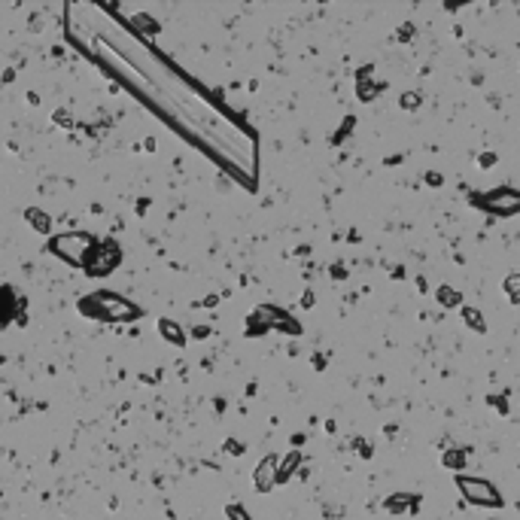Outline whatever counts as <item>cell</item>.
Returning <instances> with one entry per match:
<instances>
[{"instance_id":"6da1fadb","label":"cell","mask_w":520,"mask_h":520,"mask_svg":"<svg viewBox=\"0 0 520 520\" xmlns=\"http://www.w3.org/2000/svg\"><path fill=\"white\" fill-rule=\"evenodd\" d=\"M80 307L88 314V317L110 320V322H131V320L140 317V307L137 305H131V301L122 298V295H113L110 289L95 292V295H88V298H82Z\"/></svg>"},{"instance_id":"7a4b0ae2","label":"cell","mask_w":520,"mask_h":520,"mask_svg":"<svg viewBox=\"0 0 520 520\" xmlns=\"http://www.w3.org/2000/svg\"><path fill=\"white\" fill-rule=\"evenodd\" d=\"M95 237L91 235H82V231H73V235H58L52 237V244H49V250L55 252V256H61L64 262H70L73 268H86L88 262V252L95 250Z\"/></svg>"},{"instance_id":"3957f363","label":"cell","mask_w":520,"mask_h":520,"mask_svg":"<svg viewBox=\"0 0 520 520\" xmlns=\"http://www.w3.org/2000/svg\"><path fill=\"white\" fill-rule=\"evenodd\" d=\"M456 487L462 490V496L472 505H484V508H499L502 505V496L490 481L484 477H456Z\"/></svg>"},{"instance_id":"277c9868","label":"cell","mask_w":520,"mask_h":520,"mask_svg":"<svg viewBox=\"0 0 520 520\" xmlns=\"http://www.w3.org/2000/svg\"><path fill=\"white\" fill-rule=\"evenodd\" d=\"M119 262H122V250H119V244L116 241H104V244H95V250L88 252L86 271L91 274V277H107Z\"/></svg>"},{"instance_id":"5b68a950","label":"cell","mask_w":520,"mask_h":520,"mask_svg":"<svg viewBox=\"0 0 520 520\" xmlns=\"http://www.w3.org/2000/svg\"><path fill=\"white\" fill-rule=\"evenodd\" d=\"M477 204H481L487 213L511 216V213H517V210H520V192H511V189H499V192L484 195V198L477 201Z\"/></svg>"},{"instance_id":"8992f818","label":"cell","mask_w":520,"mask_h":520,"mask_svg":"<svg viewBox=\"0 0 520 520\" xmlns=\"http://www.w3.org/2000/svg\"><path fill=\"white\" fill-rule=\"evenodd\" d=\"M277 472H280V462L277 456H265L262 462L256 466V472H252V484H256V490H271L277 487Z\"/></svg>"},{"instance_id":"52a82bcc","label":"cell","mask_w":520,"mask_h":520,"mask_svg":"<svg viewBox=\"0 0 520 520\" xmlns=\"http://www.w3.org/2000/svg\"><path fill=\"white\" fill-rule=\"evenodd\" d=\"M414 508H417V496L399 493V496L386 499V511H392V515H407V511H414Z\"/></svg>"},{"instance_id":"ba28073f","label":"cell","mask_w":520,"mask_h":520,"mask_svg":"<svg viewBox=\"0 0 520 520\" xmlns=\"http://www.w3.org/2000/svg\"><path fill=\"white\" fill-rule=\"evenodd\" d=\"M158 332L165 335L171 344H186V335H182V329L177 326V322H171V320H161L158 322Z\"/></svg>"},{"instance_id":"9c48e42d","label":"cell","mask_w":520,"mask_h":520,"mask_svg":"<svg viewBox=\"0 0 520 520\" xmlns=\"http://www.w3.org/2000/svg\"><path fill=\"white\" fill-rule=\"evenodd\" d=\"M441 466L453 469V472L466 469V451H445V456H441Z\"/></svg>"},{"instance_id":"30bf717a","label":"cell","mask_w":520,"mask_h":520,"mask_svg":"<svg viewBox=\"0 0 520 520\" xmlns=\"http://www.w3.org/2000/svg\"><path fill=\"white\" fill-rule=\"evenodd\" d=\"M462 320H466V326H469V329H475L477 335L487 332V326H484L481 311H477V307H466V311H462Z\"/></svg>"},{"instance_id":"8fae6325","label":"cell","mask_w":520,"mask_h":520,"mask_svg":"<svg viewBox=\"0 0 520 520\" xmlns=\"http://www.w3.org/2000/svg\"><path fill=\"white\" fill-rule=\"evenodd\" d=\"M298 460H301V456L298 453H289V456H286V460L283 462H280V472H277V484H283L286 481V477H289L292 472H295V466H298Z\"/></svg>"},{"instance_id":"7c38bea8","label":"cell","mask_w":520,"mask_h":520,"mask_svg":"<svg viewBox=\"0 0 520 520\" xmlns=\"http://www.w3.org/2000/svg\"><path fill=\"white\" fill-rule=\"evenodd\" d=\"M438 301H441V307H456V305H460V292L451 289V286H441V289H438Z\"/></svg>"},{"instance_id":"4fadbf2b","label":"cell","mask_w":520,"mask_h":520,"mask_svg":"<svg viewBox=\"0 0 520 520\" xmlns=\"http://www.w3.org/2000/svg\"><path fill=\"white\" fill-rule=\"evenodd\" d=\"M505 292H508V298L520 305V274H511L508 280H505Z\"/></svg>"},{"instance_id":"5bb4252c","label":"cell","mask_w":520,"mask_h":520,"mask_svg":"<svg viewBox=\"0 0 520 520\" xmlns=\"http://www.w3.org/2000/svg\"><path fill=\"white\" fill-rule=\"evenodd\" d=\"M27 216H31V226L37 231H49V216L40 213V210H27Z\"/></svg>"},{"instance_id":"9a60e30c","label":"cell","mask_w":520,"mask_h":520,"mask_svg":"<svg viewBox=\"0 0 520 520\" xmlns=\"http://www.w3.org/2000/svg\"><path fill=\"white\" fill-rule=\"evenodd\" d=\"M228 517H231V520H250L247 511H244L241 505H228Z\"/></svg>"},{"instance_id":"2e32d148","label":"cell","mask_w":520,"mask_h":520,"mask_svg":"<svg viewBox=\"0 0 520 520\" xmlns=\"http://www.w3.org/2000/svg\"><path fill=\"white\" fill-rule=\"evenodd\" d=\"M402 104H405L407 110H414V107L420 104V95H414V91H411V95H405V101H402Z\"/></svg>"}]
</instances>
